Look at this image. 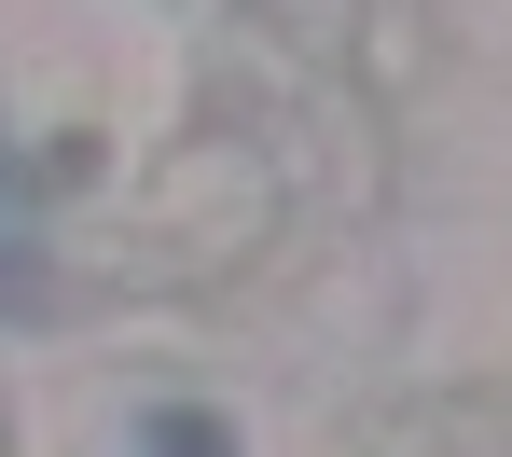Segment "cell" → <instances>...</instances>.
I'll use <instances>...</instances> for the list:
<instances>
[{
    "label": "cell",
    "instance_id": "obj_1",
    "mask_svg": "<svg viewBox=\"0 0 512 457\" xmlns=\"http://www.w3.org/2000/svg\"><path fill=\"white\" fill-rule=\"evenodd\" d=\"M139 457H236V430H222V416H194V402H167V416L139 430Z\"/></svg>",
    "mask_w": 512,
    "mask_h": 457
},
{
    "label": "cell",
    "instance_id": "obj_2",
    "mask_svg": "<svg viewBox=\"0 0 512 457\" xmlns=\"http://www.w3.org/2000/svg\"><path fill=\"white\" fill-rule=\"evenodd\" d=\"M0 291H28V264H14V222H0Z\"/></svg>",
    "mask_w": 512,
    "mask_h": 457
}]
</instances>
